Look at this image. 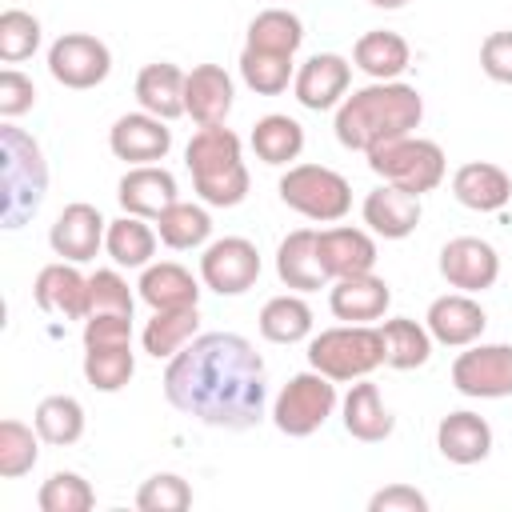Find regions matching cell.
I'll return each instance as SVG.
<instances>
[{
    "label": "cell",
    "instance_id": "1",
    "mask_svg": "<svg viewBox=\"0 0 512 512\" xmlns=\"http://www.w3.org/2000/svg\"><path fill=\"white\" fill-rule=\"evenodd\" d=\"M164 396L208 428L244 432L264 420V360L240 332L192 336L164 368Z\"/></svg>",
    "mask_w": 512,
    "mask_h": 512
},
{
    "label": "cell",
    "instance_id": "2",
    "mask_svg": "<svg viewBox=\"0 0 512 512\" xmlns=\"http://www.w3.org/2000/svg\"><path fill=\"white\" fill-rule=\"evenodd\" d=\"M424 120V96L404 80H372L336 104V140L348 152H368L384 140L416 132Z\"/></svg>",
    "mask_w": 512,
    "mask_h": 512
},
{
    "label": "cell",
    "instance_id": "3",
    "mask_svg": "<svg viewBox=\"0 0 512 512\" xmlns=\"http://www.w3.org/2000/svg\"><path fill=\"white\" fill-rule=\"evenodd\" d=\"M184 164L192 172L196 196L208 208H236L248 196V168H244V152H240V136L224 124H208L200 128L188 148H184Z\"/></svg>",
    "mask_w": 512,
    "mask_h": 512
},
{
    "label": "cell",
    "instance_id": "4",
    "mask_svg": "<svg viewBox=\"0 0 512 512\" xmlns=\"http://www.w3.org/2000/svg\"><path fill=\"white\" fill-rule=\"evenodd\" d=\"M0 180H4V228H20L40 212V200L48 192V164L36 144L16 124L0 128Z\"/></svg>",
    "mask_w": 512,
    "mask_h": 512
},
{
    "label": "cell",
    "instance_id": "5",
    "mask_svg": "<svg viewBox=\"0 0 512 512\" xmlns=\"http://www.w3.org/2000/svg\"><path fill=\"white\" fill-rule=\"evenodd\" d=\"M308 364L328 380H360L384 364V336L372 324H336L308 340Z\"/></svg>",
    "mask_w": 512,
    "mask_h": 512
},
{
    "label": "cell",
    "instance_id": "6",
    "mask_svg": "<svg viewBox=\"0 0 512 512\" xmlns=\"http://www.w3.org/2000/svg\"><path fill=\"white\" fill-rule=\"evenodd\" d=\"M368 156V168L384 180V184H396L404 192H432L440 188L444 172H448V160H444V148L436 140H424L416 132L408 136H396V140H384L376 148L364 152Z\"/></svg>",
    "mask_w": 512,
    "mask_h": 512
},
{
    "label": "cell",
    "instance_id": "7",
    "mask_svg": "<svg viewBox=\"0 0 512 512\" xmlns=\"http://www.w3.org/2000/svg\"><path fill=\"white\" fill-rule=\"evenodd\" d=\"M280 200L316 224H336L352 208V184L328 164H292L280 176Z\"/></svg>",
    "mask_w": 512,
    "mask_h": 512
},
{
    "label": "cell",
    "instance_id": "8",
    "mask_svg": "<svg viewBox=\"0 0 512 512\" xmlns=\"http://www.w3.org/2000/svg\"><path fill=\"white\" fill-rule=\"evenodd\" d=\"M336 412V380H328L324 372H296L276 404H272V424L284 436H312L316 428H324V420Z\"/></svg>",
    "mask_w": 512,
    "mask_h": 512
},
{
    "label": "cell",
    "instance_id": "9",
    "mask_svg": "<svg viewBox=\"0 0 512 512\" xmlns=\"http://www.w3.org/2000/svg\"><path fill=\"white\" fill-rule=\"evenodd\" d=\"M452 388L472 400L512 396V344H468L452 360Z\"/></svg>",
    "mask_w": 512,
    "mask_h": 512
},
{
    "label": "cell",
    "instance_id": "10",
    "mask_svg": "<svg viewBox=\"0 0 512 512\" xmlns=\"http://www.w3.org/2000/svg\"><path fill=\"white\" fill-rule=\"evenodd\" d=\"M48 72L56 84L64 88H96L108 80L112 72V52L104 40H96L92 32H64L60 40H52L48 48Z\"/></svg>",
    "mask_w": 512,
    "mask_h": 512
},
{
    "label": "cell",
    "instance_id": "11",
    "mask_svg": "<svg viewBox=\"0 0 512 512\" xmlns=\"http://www.w3.org/2000/svg\"><path fill=\"white\" fill-rule=\"evenodd\" d=\"M200 280L216 296H244L260 280V252L248 236H220L200 256Z\"/></svg>",
    "mask_w": 512,
    "mask_h": 512
},
{
    "label": "cell",
    "instance_id": "12",
    "mask_svg": "<svg viewBox=\"0 0 512 512\" xmlns=\"http://www.w3.org/2000/svg\"><path fill=\"white\" fill-rule=\"evenodd\" d=\"M108 148L116 160H128V164H160L172 148V128H168V120H160L144 108L124 112L108 128Z\"/></svg>",
    "mask_w": 512,
    "mask_h": 512
},
{
    "label": "cell",
    "instance_id": "13",
    "mask_svg": "<svg viewBox=\"0 0 512 512\" xmlns=\"http://www.w3.org/2000/svg\"><path fill=\"white\" fill-rule=\"evenodd\" d=\"M440 276L460 292H484L500 280V256L480 236H456L440 248Z\"/></svg>",
    "mask_w": 512,
    "mask_h": 512
},
{
    "label": "cell",
    "instance_id": "14",
    "mask_svg": "<svg viewBox=\"0 0 512 512\" xmlns=\"http://www.w3.org/2000/svg\"><path fill=\"white\" fill-rule=\"evenodd\" d=\"M352 84V64L336 52H316L296 68L292 92L308 112H328L348 96Z\"/></svg>",
    "mask_w": 512,
    "mask_h": 512
},
{
    "label": "cell",
    "instance_id": "15",
    "mask_svg": "<svg viewBox=\"0 0 512 512\" xmlns=\"http://www.w3.org/2000/svg\"><path fill=\"white\" fill-rule=\"evenodd\" d=\"M104 232H108V220L76 200V204H64V212L56 216V224L48 228V244L60 260H72V264H88L100 248H104Z\"/></svg>",
    "mask_w": 512,
    "mask_h": 512
},
{
    "label": "cell",
    "instance_id": "16",
    "mask_svg": "<svg viewBox=\"0 0 512 512\" xmlns=\"http://www.w3.org/2000/svg\"><path fill=\"white\" fill-rule=\"evenodd\" d=\"M388 304H392V288L376 272L340 276V280L328 284V308L344 324H372L388 312Z\"/></svg>",
    "mask_w": 512,
    "mask_h": 512
},
{
    "label": "cell",
    "instance_id": "17",
    "mask_svg": "<svg viewBox=\"0 0 512 512\" xmlns=\"http://www.w3.org/2000/svg\"><path fill=\"white\" fill-rule=\"evenodd\" d=\"M428 332L436 344L444 348H468L484 336V308L472 300V292H448V296H436L428 304V316H424Z\"/></svg>",
    "mask_w": 512,
    "mask_h": 512
},
{
    "label": "cell",
    "instance_id": "18",
    "mask_svg": "<svg viewBox=\"0 0 512 512\" xmlns=\"http://www.w3.org/2000/svg\"><path fill=\"white\" fill-rule=\"evenodd\" d=\"M116 200L128 216H144V220H156L168 204L180 200L176 192V176L164 168V164H132L120 184H116Z\"/></svg>",
    "mask_w": 512,
    "mask_h": 512
},
{
    "label": "cell",
    "instance_id": "19",
    "mask_svg": "<svg viewBox=\"0 0 512 512\" xmlns=\"http://www.w3.org/2000/svg\"><path fill=\"white\" fill-rule=\"evenodd\" d=\"M320 232L316 228H296L280 240L276 248V276L284 288L292 292H316V288H328L332 276L320 260Z\"/></svg>",
    "mask_w": 512,
    "mask_h": 512
},
{
    "label": "cell",
    "instance_id": "20",
    "mask_svg": "<svg viewBox=\"0 0 512 512\" xmlns=\"http://www.w3.org/2000/svg\"><path fill=\"white\" fill-rule=\"evenodd\" d=\"M32 296L44 312L52 316H68V320H84L88 316V276L72 264V260H56L44 264L36 272Z\"/></svg>",
    "mask_w": 512,
    "mask_h": 512
},
{
    "label": "cell",
    "instance_id": "21",
    "mask_svg": "<svg viewBox=\"0 0 512 512\" xmlns=\"http://www.w3.org/2000/svg\"><path fill=\"white\" fill-rule=\"evenodd\" d=\"M420 196L416 192H404V188H396V184H380V188H372L368 196H364V204H360V216H364V224L376 232V236H384V240H404V236H412L416 232V224H420Z\"/></svg>",
    "mask_w": 512,
    "mask_h": 512
},
{
    "label": "cell",
    "instance_id": "22",
    "mask_svg": "<svg viewBox=\"0 0 512 512\" xmlns=\"http://www.w3.org/2000/svg\"><path fill=\"white\" fill-rule=\"evenodd\" d=\"M232 76L220 64H196L184 80V116H192L200 128L224 124L232 112Z\"/></svg>",
    "mask_w": 512,
    "mask_h": 512
},
{
    "label": "cell",
    "instance_id": "23",
    "mask_svg": "<svg viewBox=\"0 0 512 512\" xmlns=\"http://www.w3.org/2000/svg\"><path fill=\"white\" fill-rule=\"evenodd\" d=\"M452 196L472 212H500L512 200V176L492 160H468L452 172Z\"/></svg>",
    "mask_w": 512,
    "mask_h": 512
},
{
    "label": "cell",
    "instance_id": "24",
    "mask_svg": "<svg viewBox=\"0 0 512 512\" xmlns=\"http://www.w3.org/2000/svg\"><path fill=\"white\" fill-rule=\"evenodd\" d=\"M436 448H440V456H444L448 464H460V468L480 464V460H488V452H492V428H488L484 416H476V412H468V408L448 412V416L436 424Z\"/></svg>",
    "mask_w": 512,
    "mask_h": 512
},
{
    "label": "cell",
    "instance_id": "25",
    "mask_svg": "<svg viewBox=\"0 0 512 512\" xmlns=\"http://www.w3.org/2000/svg\"><path fill=\"white\" fill-rule=\"evenodd\" d=\"M340 412H344V432H348L352 440H364V444H380V440H388L392 428H396V420H392V412H388L380 388H376L372 380H364V376L348 388Z\"/></svg>",
    "mask_w": 512,
    "mask_h": 512
},
{
    "label": "cell",
    "instance_id": "26",
    "mask_svg": "<svg viewBox=\"0 0 512 512\" xmlns=\"http://www.w3.org/2000/svg\"><path fill=\"white\" fill-rule=\"evenodd\" d=\"M316 240H320V260H324L332 280L372 272V264H376V240L364 228L336 224V228H320Z\"/></svg>",
    "mask_w": 512,
    "mask_h": 512
},
{
    "label": "cell",
    "instance_id": "27",
    "mask_svg": "<svg viewBox=\"0 0 512 512\" xmlns=\"http://www.w3.org/2000/svg\"><path fill=\"white\" fill-rule=\"evenodd\" d=\"M136 288H140V300H144L152 312L200 304V284H196V276H192L184 264H176V260L148 264V268L140 272V284H136Z\"/></svg>",
    "mask_w": 512,
    "mask_h": 512
},
{
    "label": "cell",
    "instance_id": "28",
    "mask_svg": "<svg viewBox=\"0 0 512 512\" xmlns=\"http://www.w3.org/2000/svg\"><path fill=\"white\" fill-rule=\"evenodd\" d=\"M352 64L372 80H400V72L412 64V48L400 32L372 28L352 44Z\"/></svg>",
    "mask_w": 512,
    "mask_h": 512
},
{
    "label": "cell",
    "instance_id": "29",
    "mask_svg": "<svg viewBox=\"0 0 512 512\" xmlns=\"http://www.w3.org/2000/svg\"><path fill=\"white\" fill-rule=\"evenodd\" d=\"M184 80L188 72H180L172 60H156L144 64L136 76V100L144 112L160 116V120H176L184 116Z\"/></svg>",
    "mask_w": 512,
    "mask_h": 512
},
{
    "label": "cell",
    "instance_id": "30",
    "mask_svg": "<svg viewBox=\"0 0 512 512\" xmlns=\"http://www.w3.org/2000/svg\"><path fill=\"white\" fill-rule=\"evenodd\" d=\"M156 228L144 220V216H120V220H108V232H104V252L120 264V268H148L152 256H156Z\"/></svg>",
    "mask_w": 512,
    "mask_h": 512
},
{
    "label": "cell",
    "instance_id": "31",
    "mask_svg": "<svg viewBox=\"0 0 512 512\" xmlns=\"http://www.w3.org/2000/svg\"><path fill=\"white\" fill-rule=\"evenodd\" d=\"M196 328H200V312H196V304H192V308H160V312H152V320L144 324L140 344H144L148 356H156V360H172V356L196 336Z\"/></svg>",
    "mask_w": 512,
    "mask_h": 512
},
{
    "label": "cell",
    "instance_id": "32",
    "mask_svg": "<svg viewBox=\"0 0 512 512\" xmlns=\"http://www.w3.org/2000/svg\"><path fill=\"white\" fill-rule=\"evenodd\" d=\"M380 336H384V364L396 368V372L424 368L428 356H432V332H428V324H416L408 316L384 320L380 324Z\"/></svg>",
    "mask_w": 512,
    "mask_h": 512
},
{
    "label": "cell",
    "instance_id": "33",
    "mask_svg": "<svg viewBox=\"0 0 512 512\" xmlns=\"http://www.w3.org/2000/svg\"><path fill=\"white\" fill-rule=\"evenodd\" d=\"M260 336L272 344H300L312 336V308L300 292L272 296L260 308Z\"/></svg>",
    "mask_w": 512,
    "mask_h": 512
},
{
    "label": "cell",
    "instance_id": "34",
    "mask_svg": "<svg viewBox=\"0 0 512 512\" xmlns=\"http://www.w3.org/2000/svg\"><path fill=\"white\" fill-rule=\"evenodd\" d=\"M32 424H36L44 444L68 448V444H76L84 436V404L76 396H64V392L44 396L36 404V412H32Z\"/></svg>",
    "mask_w": 512,
    "mask_h": 512
},
{
    "label": "cell",
    "instance_id": "35",
    "mask_svg": "<svg viewBox=\"0 0 512 512\" xmlns=\"http://www.w3.org/2000/svg\"><path fill=\"white\" fill-rule=\"evenodd\" d=\"M252 152L272 168L288 164L304 152V128L284 112H268L252 124Z\"/></svg>",
    "mask_w": 512,
    "mask_h": 512
},
{
    "label": "cell",
    "instance_id": "36",
    "mask_svg": "<svg viewBox=\"0 0 512 512\" xmlns=\"http://www.w3.org/2000/svg\"><path fill=\"white\" fill-rule=\"evenodd\" d=\"M156 236H160L168 248H176V252L200 248V244L212 236V216H208L204 204L176 200V204H168V208L156 216Z\"/></svg>",
    "mask_w": 512,
    "mask_h": 512
},
{
    "label": "cell",
    "instance_id": "37",
    "mask_svg": "<svg viewBox=\"0 0 512 512\" xmlns=\"http://www.w3.org/2000/svg\"><path fill=\"white\" fill-rule=\"evenodd\" d=\"M300 44H304V24H300V16L288 12V8H264V12H256L252 24H248V48L296 56Z\"/></svg>",
    "mask_w": 512,
    "mask_h": 512
},
{
    "label": "cell",
    "instance_id": "38",
    "mask_svg": "<svg viewBox=\"0 0 512 512\" xmlns=\"http://www.w3.org/2000/svg\"><path fill=\"white\" fill-rule=\"evenodd\" d=\"M136 372L132 344H96L84 348V380L96 392H120Z\"/></svg>",
    "mask_w": 512,
    "mask_h": 512
},
{
    "label": "cell",
    "instance_id": "39",
    "mask_svg": "<svg viewBox=\"0 0 512 512\" xmlns=\"http://www.w3.org/2000/svg\"><path fill=\"white\" fill-rule=\"evenodd\" d=\"M36 460H40V432H36V424L28 428L24 420L8 416L0 424V476L4 480H20V476H28L36 468Z\"/></svg>",
    "mask_w": 512,
    "mask_h": 512
},
{
    "label": "cell",
    "instance_id": "40",
    "mask_svg": "<svg viewBox=\"0 0 512 512\" xmlns=\"http://www.w3.org/2000/svg\"><path fill=\"white\" fill-rule=\"evenodd\" d=\"M240 76H244V84H248L252 92H260V96H280V92L296 80L292 56L260 52V48H248V44H244V52H240Z\"/></svg>",
    "mask_w": 512,
    "mask_h": 512
},
{
    "label": "cell",
    "instance_id": "41",
    "mask_svg": "<svg viewBox=\"0 0 512 512\" xmlns=\"http://www.w3.org/2000/svg\"><path fill=\"white\" fill-rule=\"evenodd\" d=\"M40 512H88L96 504L92 484L80 472H52L36 492Z\"/></svg>",
    "mask_w": 512,
    "mask_h": 512
},
{
    "label": "cell",
    "instance_id": "42",
    "mask_svg": "<svg viewBox=\"0 0 512 512\" xmlns=\"http://www.w3.org/2000/svg\"><path fill=\"white\" fill-rule=\"evenodd\" d=\"M40 48V20L24 8H4L0 12V60L20 64Z\"/></svg>",
    "mask_w": 512,
    "mask_h": 512
},
{
    "label": "cell",
    "instance_id": "43",
    "mask_svg": "<svg viewBox=\"0 0 512 512\" xmlns=\"http://www.w3.org/2000/svg\"><path fill=\"white\" fill-rule=\"evenodd\" d=\"M136 308V296L128 288V280L116 272V268H96L88 276V316H100V312H120V316H132ZM84 316V320H88Z\"/></svg>",
    "mask_w": 512,
    "mask_h": 512
},
{
    "label": "cell",
    "instance_id": "44",
    "mask_svg": "<svg viewBox=\"0 0 512 512\" xmlns=\"http://www.w3.org/2000/svg\"><path fill=\"white\" fill-rule=\"evenodd\" d=\"M188 504H192V488L176 472H156L136 492V508L140 512H184Z\"/></svg>",
    "mask_w": 512,
    "mask_h": 512
},
{
    "label": "cell",
    "instance_id": "45",
    "mask_svg": "<svg viewBox=\"0 0 512 512\" xmlns=\"http://www.w3.org/2000/svg\"><path fill=\"white\" fill-rule=\"evenodd\" d=\"M32 104H36V84H32L24 72L4 68V72H0V116H4V120H16V116H24Z\"/></svg>",
    "mask_w": 512,
    "mask_h": 512
},
{
    "label": "cell",
    "instance_id": "46",
    "mask_svg": "<svg viewBox=\"0 0 512 512\" xmlns=\"http://www.w3.org/2000/svg\"><path fill=\"white\" fill-rule=\"evenodd\" d=\"M480 68L496 84H512V32H488L480 44Z\"/></svg>",
    "mask_w": 512,
    "mask_h": 512
},
{
    "label": "cell",
    "instance_id": "47",
    "mask_svg": "<svg viewBox=\"0 0 512 512\" xmlns=\"http://www.w3.org/2000/svg\"><path fill=\"white\" fill-rule=\"evenodd\" d=\"M96 344H132V316L120 312H100L84 320V348Z\"/></svg>",
    "mask_w": 512,
    "mask_h": 512
},
{
    "label": "cell",
    "instance_id": "48",
    "mask_svg": "<svg viewBox=\"0 0 512 512\" xmlns=\"http://www.w3.org/2000/svg\"><path fill=\"white\" fill-rule=\"evenodd\" d=\"M368 512H428V496L412 484H388V488L372 492Z\"/></svg>",
    "mask_w": 512,
    "mask_h": 512
},
{
    "label": "cell",
    "instance_id": "49",
    "mask_svg": "<svg viewBox=\"0 0 512 512\" xmlns=\"http://www.w3.org/2000/svg\"><path fill=\"white\" fill-rule=\"evenodd\" d=\"M372 8H384V12H396V8H404L408 0H368Z\"/></svg>",
    "mask_w": 512,
    "mask_h": 512
}]
</instances>
